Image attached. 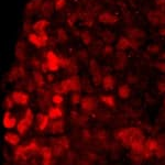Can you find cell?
I'll return each instance as SVG.
<instances>
[{
    "mask_svg": "<svg viewBox=\"0 0 165 165\" xmlns=\"http://www.w3.org/2000/svg\"><path fill=\"white\" fill-rule=\"evenodd\" d=\"M29 41L34 44V45H37V47H42V46L46 45V41H47V37H46L45 33H43V34H40V35H37L35 33H31L29 35Z\"/></svg>",
    "mask_w": 165,
    "mask_h": 165,
    "instance_id": "obj_1",
    "label": "cell"
},
{
    "mask_svg": "<svg viewBox=\"0 0 165 165\" xmlns=\"http://www.w3.org/2000/svg\"><path fill=\"white\" fill-rule=\"evenodd\" d=\"M12 98L16 103H21V105H27L28 100H29L28 95H25L24 93H22V91H14L12 94Z\"/></svg>",
    "mask_w": 165,
    "mask_h": 165,
    "instance_id": "obj_2",
    "label": "cell"
},
{
    "mask_svg": "<svg viewBox=\"0 0 165 165\" xmlns=\"http://www.w3.org/2000/svg\"><path fill=\"white\" fill-rule=\"evenodd\" d=\"M16 118L11 116L10 112H6V115H4V126L6 127L7 129H11L14 127V124H16Z\"/></svg>",
    "mask_w": 165,
    "mask_h": 165,
    "instance_id": "obj_3",
    "label": "cell"
},
{
    "mask_svg": "<svg viewBox=\"0 0 165 165\" xmlns=\"http://www.w3.org/2000/svg\"><path fill=\"white\" fill-rule=\"evenodd\" d=\"M99 21L103 22V23H106V24H112L117 21V18L113 16L110 13H103L101 16H99Z\"/></svg>",
    "mask_w": 165,
    "mask_h": 165,
    "instance_id": "obj_4",
    "label": "cell"
},
{
    "mask_svg": "<svg viewBox=\"0 0 165 165\" xmlns=\"http://www.w3.org/2000/svg\"><path fill=\"white\" fill-rule=\"evenodd\" d=\"M47 24H49V22L46 20L37 21V23L34 24V27H33V29H34L35 32L39 33V35H40V34H43V33H44V29L47 27Z\"/></svg>",
    "mask_w": 165,
    "mask_h": 165,
    "instance_id": "obj_5",
    "label": "cell"
},
{
    "mask_svg": "<svg viewBox=\"0 0 165 165\" xmlns=\"http://www.w3.org/2000/svg\"><path fill=\"white\" fill-rule=\"evenodd\" d=\"M82 107L86 110H91L95 108V101L91 98H84L82 101Z\"/></svg>",
    "mask_w": 165,
    "mask_h": 165,
    "instance_id": "obj_6",
    "label": "cell"
},
{
    "mask_svg": "<svg viewBox=\"0 0 165 165\" xmlns=\"http://www.w3.org/2000/svg\"><path fill=\"white\" fill-rule=\"evenodd\" d=\"M29 127H30V124H29V122H28V120L25 119V118H23V119L19 122V124H18V131L20 132V134H23L25 132V130L29 128Z\"/></svg>",
    "mask_w": 165,
    "mask_h": 165,
    "instance_id": "obj_7",
    "label": "cell"
},
{
    "mask_svg": "<svg viewBox=\"0 0 165 165\" xmlns=\"http://www.w3.org/2000/svg\"><path fill=\"white\" fill-rule=\"evenodd\" d=\"M4 139L6 141H8L9 143H11V144H18L19 143V136L14 134V133H7L6 136H4Z\"/></svg>",
    "mask_w": 165,
    "mask_h": 165,
    "instance_id": "obj_8",
    "label": "cell"
},
{
    "mask_svg": "<svg viewBox=\"0 0 165 165\" xmlns=\"http://www.w3.org/2000/svg\"><path fill=\"white\" fill-rule=\"evenodd\" d=\"M42 0H31L29 4H27V11H29V12H32L34 11L35 9L40 6Z\"/></svg>",
    "mask_w": 165,
    "mask_h": 165,
    "instance_id": "obj_9",
    "label": "cell"
},
{
    "mask_svg": "<svg viewBox=\"0 0 165 165\" xmlns=\"http://www.w3.org/2000/svg\"><path fill=\"white\" fill-rule=\"evenodd\" d=\"M49 117L52 119H56L62 117V110L60 108H51L49 111Z\"/></svg>",
    "mask_w": 165,
    "mask_h": 165,
    "instance_id": "obj_10",
    "label": "cell"
},
{
    "mask_svg": "<svg viewBox=\"0 0 165 165\" xmlns=\"http://www.w3.org/2000/svg\"><path fill=\"white\" fill-rule=\"evenodd\" d=\"M130 95V88L128 86H120L119 87V96L121 98H127Z\"/></svg>",
    "mask_w": 165,
    "mask_h": 165,
    "instance_id": "obj_11",
    "label": "cell"
},
{
    "mask_svg": "<svg viewBox=\"0 0 165 165\" xmlns=\"http://www.w3.org/2000/svg\"><path fill=\"white\" fill-rule=\"evenodd\" d=\"M70 82H72V90H78L80 88V84H79V79L75 76V77H72L70 78Z\"/></svg>",
    "mask_w": 165,
    "mask_h": 165,
    "instance_id": "obj_12",
    "label": "cell"
},
{
    "mask_svg": "<svg viewBox=\"0 0 165 165\" xmlns=\"http://www.w3.org/2000/svg\"><path fill=\"white\" fill-rule=\"evenodd\" d=\"M112 85H113V79H112L111 76L105 77V79H103V86H105V88H106V89H107V88H111Z\"/></svg>",
    "mask_w": 165,
    "mask_h": 165,
    "instance_id": "obj_13",
    "label": "cell"
},
{
    "mask_svg": "<svg viewBox=\"0 0 165 165\" xmlns=\"http://www.w3.org/2000/svg\"><path fill=\"white\" fill-rule=\"evenodd\" d=\"M42 154H43V157H44V161H50L51 155H52V151L49 148H44L42 150Z\"/></svg>",
    "mask_w": 165,
    "mask_h": 165,
    "instance_id": "obj_14",
    "label": "cell"
},
{
    "mask_svg": "<svg viewBox=\"0 0 165 165\" xmlns=\"http://www.w3.org/2000/svg\"><path fill=\"white\" fill-rule=\"evenodd\" d=\"M128 46H129L128 40H126L124 37H121L119 43H118V45H117V47H118L119 50H124L126 47H128Z\"/></svg>",
    "mask_w": 165,
    "mask_h": 165,
    "instance_id": "obj_15",
    "label": "cell"
},
{
    "mask_svg": "<svg viewBox=\"0 0 165 165\" xmlns=\"http://www.w3.org/2000/svg\"><path fill=\"white\" fill-rule=\"evenodd\" d=\"M23 47H24V45H23V43H19L18 44V46H16V56L19 58H23V53H24V51H23Z\"/></svg>",
    "mask_w": 165,
    "mask_h": 165,
    "instance_id": "obj_16",
    "label": "cell"
},
{
    "mask_svg": "<svg viewBox=\"0 0 165 165\" xmlns=\"http://www.w3.org/2000/svg\"><path fill=\"white\" fill-rule=\"evenodd\" d=\"M52 11H53V6H52V4L46 2V4H44V7H43V12H44V14L49 16V14L52 12Z\"/></svg>",
    "mask_w": 165,
    "mask_h": 165,
    "instance_id": "obj_17",
    "label": "cell"
},
{
    "mask_svg": "<svg viewBox=\"0 0 165 165\" xmlns=\"http://www.w3.org/2000/svg\"><path fill=\"white\" fill-rule=\"evenodd\" d=\"M103 100L107 103V105H109V106H113V103H115V101H113V97H111V96L103 97Z\"/></svg>",
    "mask_w": 165,
    "mask_h": 165,
    "instance_id": "obj_18",
    "label": "cell"
},
{
    "mask_svg": "<svg viewBox=\"0 0 165 165\" xmlns=\"http://www.w3.org/2000/svg\"><path fill=\"white\" fill-rule=\"evenodd\" d=\"M47 121H49V117L44 116V118H43L41 122L39 123V126H40V129H41V130H43V129H44L46 126H47Z\"/></svg>",
    "mask_w": 165,
    "mask_h": 165,
    "instance_id": "obj_19",
    "label": "cell"
},
{
    "mask_svg": "<svg viewBox=\"0 0 165 165\" xmlns=\"http://www.w3.org/2000/svg\"><path fill=\"white\" fill-rule=\"evenodd\" d=\"M24 118L28 120L29 124L31 126V123H32V120H33V116H32V112H31V110H30V109H28V110H27V115H25Z\"/></svg>",
    "mask_w": 165,
    "mask_h": 165,
    "instance_id": "obj_20",
    "label": "cell"
},
{
    "mask_svg": "<svg viewBox=\"0 0 165 165\" xmlns=\"http://www.w3.org/2000/svg\"><path fill=\"white\" fill-rule=\"evenodd\" d=\"M53 129L54 131H62V122H60V121H55L53 123Z\"/></svg>",
    "mask_w": 165,
    "mask_h": 165,
    "instance_id": "obj_21",
    "label": "cell"
},
{
    "mask_svg": "<svg viewBox=\"0 0 165 165\" xmlns=\"http://www.w3.org/2000/svg\"><path fill=\"white\" fill-rule=\"evenodd\" d=\"M65 4V0H56V4H55V9L56 10H60L62 9Z\"/></svg>",
    "mask_w": 165,
    "mask_h": 165,
    "instance_id": "obj_22",
    "label": "cell"
},
{
    "mask_svg": "<svg viewBox=\"0 0 165 165\" xmlns=\"http://www.w3.org/2000/svg\"><path fill=\"white\" fill-rule=\"evenodd\" d=\"M53 101L55 103H57V105H61L63 103V97L61 95H54Z\"/></svg>",
    "mask_w": 165,
    "mask_h": 165,
    "instance_id": "obj_23",
    "label": "cell"
},
{
    "mask_svg": "<svg viewBox=\"0 0 165 165\" xmlns=\"http://www.w3.org/2000/svg\"><path fill=\"white\" fill-rule=\"evenodd\" d=\"M156 153H157V155L159 156H163L165 154V150H164V148L163 146H157V148H156Z\"/></svg>",
    "mask_w": 165,
    "mask_h": 165,
    "instance_id": "obj_24",
    "label": "cell"
},
{
    "mask_svg": "<svg viewBox=\"0 0 165 165\" xmlns=\"http://www.w3.org/2000/svg\"><path fill=\"white\" fill-rule=\"evenodd\" d=\"M34 76H35V82H37V85H41L42 82H43V78H42V76L40 74H34Z\"/></svg>",
    "mask_w": 165,
    "mask_h": 165,
    "instance_id": "obj_25",
    "label": "cell"
},
{
    "mask_svg": "<svg viewBox=\"0 0 165 165\" xmlns=\"http://www.w3.org/2000/svg\"><path fill=\"white\" fill-rule=\"evenodd\" d=\"M82 40H84V42L86 43V44H88L89 42H90V37L87 34V32H85L84 34L82 35Z\"/></svg>",
    "mask_w": 165,
    "mask_h": 165,
    "instance_id": "obj_26",
    "label": "cell"
},
{
    "mask_svg": "<svg viewBox=\"0 0 165 165\" xmlns=\"http://www.w3.org/2000/svg\"><path fill=\"white\" fill-rule=\"evenodd\" d=\"M58 35H60V39H61V40H66V39H67V37H66L65 32H64V31H63L62 29L58 30Z\"/></svg>",
    "mask_w": 165,
    "mask_h": 165,
    "instance_id": "obj_27",
    "label": "cell"
},
{
    "mask_svg": "<svg viewBox=\"0 0 165 165\" xmlns=\"http://www.w3.org/2000/svg\"><path fill=\"white\" fill-rule=\"evenodd\" d=\"M79 100V96L78 95H74L73 97H72V103H77Z\"/></svg>",
    "mask_w": 165,
    "mask_h": 165,
    "instance_id": "obj_28",
    "label": "cell"
},
{
    "mask_svg": "<svg viewBox=\"0 0 165 165\" xmlns=\"http://www.w3.org/2000/svg\"><path fill=\"white\" fill-rule=\"evenodd\" d=\"M6 103H7V107L8 108L12 107V101H10V97H8V98L6 99Z\"/></svg>",
    "mask_w": 165,
    "mask_h": 165,
    "instance_id": "obj_29",
    "label": "cell"
},
{
    "mask_svg": "<svg viewBox=\"0 0 165 165\" xmlns=\"http://www.w3.org/2000/svg\"><path fill=\"white\" fill-rule=\"evenodd\" d=\"M160 32H161V34H165V29H162Z\"/></svg>",
    "mask_w": 165,
    "mask_h": 165,
    "instance_id": "obj_30",
    "label": "cell"
}]
</instances>
